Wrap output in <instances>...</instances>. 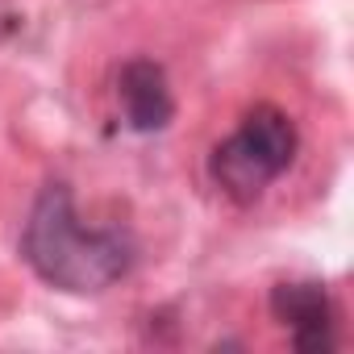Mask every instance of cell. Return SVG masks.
I'll list each match as a JSON object with an SVG mask.
<instances>
[{"label": "cell", "mask_w": 354, "mask_h": 354, "mask_svg": "<svg viewBox=\"0 0 354 354\" xmlns=\"http://www.w3.org/2000/svg\"><path fill=\"white\" fill-rule=\"evenodd\" d=\"M133 238L113 225H88L67 184H46L21 230L30 271L67 296H100L133 267Z\"/></svg>", "instance_id": "obj_1"}, {"label": "cell", "mask_w": 354, "mask_h": 354, "mask_svg": "<svg viewBox=\"0 0 354 354\" xmlns=\"http://www.w3.org/2000/svg\"><path fill=\"white\" fill-rule=\"evenodd\" d=\"M300 133L296 121L275 104H254L230 138H221L209 154V180L221 196L250 205L296 162Z\"/></svg>", "instance_id": "obj_2"}, {"label": "cell", "mask_w": 354, "mask_h": 354, "mask_svg": "<svg viewBox=\"0 0 354 354\" xmlns=\"http://www.w3.org/2000/svg\"><path fill=\"white\" fill-rule=\"evenodd\" d=\"M271 313L275 321L292 333L296 350H333L337 333H333V304L325 283L317 279H288L271 292Z\"/></svg>", "instance_id": "obj_3"}, {"label": "cell", "mask_w": 354, "mask_h": 354, "mask_svg": "<svg viewBox=\"0 0 354 354\" xmlns=\"http://www.w3.org/2000/svg\"><path fill=\"white\" fill-rule=\"evenodd\" d=\"M117 104L133 133H162L175 117L167 71L154 59H129L117 75Z\"/></svg>", "instance_id": "obj_4"}]
</instances>
